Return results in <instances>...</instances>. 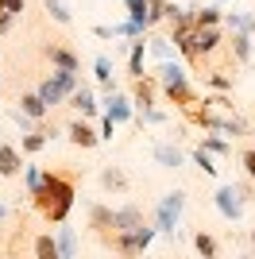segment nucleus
I'll return each instance as SVG.
<instances>
[{
  "mask_svg": "<svg viewBox=\"0 0 255 259\" xmlns=\"http://www.w3.org/2000/svg\"><path fill=\"white\" fill-rule=\"evenodd\" d=\"M74 197H77V170H42V182L31 190V205L35 213H42L47 225H66V217L74 209Z\"/></svg>",
  "mask_w": 255,
  "mask_h": 259,
  "instance_id": "obj_1",
  "label": "nucleus"
},
{
  "mask_svg": "<svg viewBox=\"0 0 255 259\" xmlns=\"http://www.w3.org/2000/svg\"><path fill=\"white\" fill-rule=\"evenodd\" d=\"M151 77L159 81L162 97H166V101H170L174 108H182V112H190V108L197 105V101H201V97H197V89L190 85V77H186V70H182L178 62H170V58H166V62H159V70H155Z\"/></svg>",
  "mask_w": 255,
  "mask_h": 259,
  "instance_id": "obj_2",
  "label": "nucleus"
},
{
  "mask_svg": "<svg viewBox=\"0 0 255 259\" xmlns=\"http://www.w3.org/2000/svg\"><path fill=\"white\" fill-rule=\"evenodd\" d=\"M39 54H42V62L51 66V70L81 74V58H77V51L70 47V39H62V35H42L39 39Z\"/></svg>",
  "mask_w": 255,
  "mask_h": 259,
  "instance_id": "obj_3",
  "label": "nucleus"
},
{
  "mask_svg": "<svg viewBox=\"0 0 255 259\" xmlns=\"http://www.w3.org/2000/svg\"><path fill=\"white\" fill-rule=\"evenodd\" d=\"M151 240H155V225H139V228H132V232H112L105 248H112L120 259H139L151 248Z\"/></svg>",
  "mask_w": 255,
  "mask_h": 259,
  "instance_id": "obj_4",
  "label": "nucleus"
},
{
  "mask_svg": "<svg viewBox=\"0 0 255 259\" xmlns=\"http://www.w3.org/2000/svg\"><path fill=\"white\" fill-rule=\"evenodd\" d=\"M193 66H209L217 58V51L224 47V31L221 27H193Z\"/></svg>",
  "mask_w": 255,
  "mask_h": 259,
  "instance_id": "obj_5",
  "label": "nucleus"
},
{
  "mask_svg": "<svg viewBox=\"0 0 255 259\" xmlns=\"http://www.w3.org/2000/svg\"><path fill=\"white\" fill-rule=\"evenodd\" d=\"M182 205H186V194H182V190H170V194L159 201V209H155V232L174 236V225H178Z\"/></svg>",
  "mask_w": 255,
  "mask_h": 259,
  "instance_id": "obj_6",
  "label": "nucleus"
},
{
  "mask_svg": "<svg viewBox=\"0 0 255 259\" xmlns=\"http://www.w3.org/2000/svg\"><path fill=\"white\" fill-rule=\"evenodd\" d=\"M147 225V213H143V205H136V201H128V205L112 209V232H132V228Z\"/></svg>",
  "mask_w": 255,
  "mask_h": 259,
  "instance_id": "obj_7",
  "label": "nucleus"
},
{
  "mask_svg": "<svg viewBox=\"0 0 255 259\" xmlns=\"http://www.w3.org/2000/svg\"><path fill=\"white\" fill-rule=\"evenodd\" d=\"M66 140L74 143V147H81V151H93L97 143H101V132L93 124H85V120H70L66 124Z\"/></svg>",
  "mask_w": 255,
  "mask_h": 259,
  "instance_id": "obj_8",
  "label": "nucleus"
},
{
  "mask_svg": "<svg viewBox=\"0 0 255 259\" xmlns=\"http://www.w3.org/2000/svg\"><path fill=\"white\" fill-rule=\"evenodd\" d=\"M101 108H105V116L112 120V124H124V120H132V116H136V112H132V101H128V93H120V89L105 93Z\"/></svg>",
  "mask_w": 255,
  "mask_h": 259,
  "instance_id": "obj_9",
  "label": "nucleus"
},
{
  "mask_svg": "<svg viewBox=\"0 0 255 259\" xmlns=\"http://www.w3.org/2000/svg\"><path fill=\"white\" fill-rule=\"evenodd\" d=\"M155 93H159V81H155L151 74L132 77V105L136 108H151L155 105Z\"/></svg>",
  "mask_w": 255,
  "mask_h": 259,
  "instance_id": "obj_10",
  "label": "nucleus"
},
{
  "mask_svg": "<svg viewBox=\"0 0 255 259\" xmlns=\"http://www.w3.org/2000/svg\"><path fill=\"white\" fill-rule=\"evenodd\" d=\"M12 108H20L23 116H31L35 124H42V120L51 116V108H47V105L39 101V93H35V89H20V101H16Z\"/></svg>",
  "mask_w": 255,
  "mask_h": 259,
  "instance_id": "obj_11",
  "label": "nucleus"
},
{
  "mask_svg": "<svg viewBox=\"0 0 255 259\" xmlns=\"http://www.w3.org/2000/svg\"><path fill=\"white\" fill-rule=\"evenodd\" d=\"M89 228H93V236L101 240V244H108V236H112V209L108 205H89Z\"/></svg>",
  "mask_w": 255,
  "mask_h": 259,
  "instance_id": "obj_12",
  "label": "nucleus"
},
{
  "mask_svg": "<svg viewBox=\"0 0 255 259\" xmlns=\"http://www.w3.org/2000/svg\"><path fill=\"white\" fill-rule=\"evenodd\" d=\"M23 174V155L16 143H0V178H20Z\"/></svg>",
  "mask_w": 255,
  "mask_h": 259,
  "instance_id": "obj_13",
  "label": "nucleus"
},
{
  "mask_svg": "<svg viewBox=\"0 0 255 259\" xmlns=\"http://www.w3.org/2000/svg\"><path fill=\"white\" fill-rule=\"evenodd\" d=\"M70 108H77V112H81V120L85 116H97V112H101V101H97V93H93V85H77L74 93H70Z\"/></svg>",
  "mask_w": 255,
  "mask_h": 259,
  "instance_id": "obj_14",
  "label": "nucleus"
},
{
  "mask_svg": "<svg viewBox=\"0 0 255 259\" xmlns=\"http://www.w3.org/2000/svg\"><path fill=\"white\" fill-rule=\"evenodd\" d=\"M212 201H217V209H221V217H224V221H240V217H244V201L236 197V190H232V186H221Z\"/></svg>",
  "mask_w": 255,
  "mask_h": 259,
  "instance_id": "obj_15",
  "label": "nucleus"
},
{
  "mask_svg": "<svg viewBox=\"0 0 255 259\" xmlns=\"http://www.w3.org/2000/svg\"><path fill=\"white\" fill-rule=\"evenodd\" d=\"M31 89H35V93H39V101H42V105H47V108H62L66 101H70V97H66V93H62V89L54 85V77H51V74H42V77H39V81H35Z\"/></svg>",
  "mask_w": 255,
  "mask_h": 259,
  "instance_id": "obj_16",
  "label": "nucleus"
},
{
  "mask_svg": "<svg viewBox=\"0 0 255 259\" xmlns=\"http://www.w3.org/2000/svg\"><path fill=\"white\" fill-rule=\"evenodd\" d=\"M101 190H105V194H128V190H132V178H128L120 166L108 162V166H101Z\"/></svg>",
  "mask_w": 255,
  "mask_h": 259,
  "instance_id": "obj_17",
  "label": "nucleus"
},
{
  "mask_svg": "<svg viewBox=\"0 0 255 259\" xmlns=\"http://www.w3.org/2000/svg\"><path fill=\"white\" fill-rule=\"evenodd\" d=\"M224 47H228V54H232L236 66H247V62H251V35L228 31V35H224Z\"/></svg>",
  "mask_w": 255,
  "mask_h": 259,
  "instance_id": "obj_18",
  "label": "nucleus"
},
{
  "mask_svg": "<svg viewBox=\"0 0 255 259\" xmlns=\"http://www.w3.org/2000/svg\"><path fill=\"white\" fill-rule=\"evenodd\" d=\"M155 162L166 166V170H178L182 162H186V151H182L178 143H155Z\"/></svg>",
  "mask_w": 255,
  "mask_h": 259,
  "instance_id": "obj_19",
  "label": "nucleus"
},
{
  "mask_svg": "<svg viewBox=\"0 0 255 259\" xmlns=\"http://www.w3.org/2000/svg\"><path fill=\"white\" fill-rule=\"evenodd\" d=\"M112 74H116V70H112V58H108V54H97L93 58V77L101 81V93H112V89H116Z\"/></svg>",
  "mask_w": 255,
  "mask_h": 259,
  "instance_id": "obj_20",
  "label": "nucleus"
},
{
  "mask_svg": "<svg viewBox=\"0 0 255 259\" xmlns=\"http://www.w3.org/2000/svg\"><path fill=\"white\" fill-rule=\"evenodd\" d=\"M190 16H193V27H221L224 23V12L217 8V4H197V8H190Z\"/></svg>",
  "mask_w": 255,
  "mask_h": 259,
  "instance_id": "obj_21",
  "label": "nucleus"
},
{
  "mask_svg": "<svg viewBox=\"0 0 255 259\" xmlns=\"http://www.w3.org/2000/svg\"><path fill=\"white\" fill-rule=\"evenodd\" d=\"M193 248H197V255H201V259H221V244H217V236L205 232V228L193 232Z\"/></svg>",
  "mask_w": 255,
  "mask_h": 259,
  "instance_id": "obj_22",
  "label": "nucleus"
},
{
  "mask_svg": "<svg viewBox=\"0 0 255 259\" xmlns=\"http://www.w3.org/2000/svg\"><path fill=\"white\" fill-rule=\"evenodd\" d=\"M143 58H147V43L132 39V47H128V77H143Z\"/></svg>",
  "mask_w": 255,
  "mask_h": 259,
  "instance_id": "obj_23",
  "label": "nucleus"
},
{
  "mask_svg": "<svg viewBox=\"0 0 255 259\" xmlns=\"http://www.w3.org/2000/svg\"><path fill=\"white\" fill-rule=\"evenodd\" d=\"M31 259H58V240L51 232H39L31 240Z\"/></svg>",
  "mask_w": 255,
  "mask_h": 259,
  "instance_id": "obj_24",
  "label": "nucleus"
},
{
  "mask_svg": "<svg viewBox=\"0 0 255 259\" xmlns=\"http://www.w3.org/2000/svg\"><path fill=\"white\" fill-rule=\"evenodd\" d=\"M224 23H228V31L255 35V12H224Z\"/></svg>",
  "mask_w": 255,
  "mask_h": 259,
  "instance_id": "obj_25",
  "label": "nucleus"
},
{
  "mask_svg": "<svg viewBox=\"0 0 255 259\" xmlns=\"http://www.w3.org/2000/svg\"><path fill=\"white\" fill-rule=\"evenodd\" d=\"M58 259H77V232L74 228H58Z\"/></svg>",
  "mask_w": 255,
  "mask_h": 259,
  "instance_id": "obj_26",
  "label": "nucleus"
},
{
  "mask_svg": "<svg viewBox=\"0 0 255 259\" xmlns=\"http://www.w3.org/2000/svg\"><path fill=\"white\" fill-rule=\"evenodd\" d=\"M42 8H47V16H51L54 23H62V27H70V23H74V12L66 8L62 0H42Z\"/></svg>",
  "mask_w": 255,
  "mask_h": 259,
  "instance_id": "obj_27",
  "label": "nucleus"
},
{
  "mask_svg": "<svg viewBox=\"0 0 255 259\" xmlns=\"http://www.w3.org/2000/svg\"><path fill=\"white\" fill-rule=\"evenodd\" d=\"M162 20H170V0H147V31Z\"/></svg>",
  "mask_w": 255,
  "mask_h": 259,
  "instance_id": "obj_28",
  "label": "nucleus"
},
{
  "mask_svg": "<svg viewBox=\"0 0 255 259\" xmlns=\"http://www.w3.org/2000/svg\"><path fill=\"white\" fill-rule=\"evenodd\" d=\"M166 112H162V108H155V105H151V108H136V124H139V128H147V124H166Z\"/></svg>",
  "mask_w": 255,
  "mask_h": 259,
  "instance_id": "obj_29",
  "label": "nucleus"
},
{
  "mask_svg": "<svg viewBox=\"0 0 255 259\" xmlns=\"http://www.w3.org/2000/svg\"><path fill=\"white\" fill-rule=\"evenodd\" d=\"M205 85H212L217 93H228V89L236 85V77L224 74V70H209V74H205Z\"/></svg>",
  "mask_w": 255,
  "mask_h": 259,
  "instance_id": "obj_30",
  "label": "nucleus"
},
{
  "mask_svg": "<svg viewBox=\"0 0 255 259\" xmlns=\"http://www.w3.org/2000/svg\"><path fill=\"white\" fill-rule=\"evenodd\" d=\"M205 155H228L232 151V143L228 140H221V136H201V143H197Z\"/></svg>",
  "mask_w": 255,
  "mask_h": 259,
  "instance_id": "obj_31",
  "label": "nucleus"
},
{
  "mask_svg": "<svg viewBox=\"0 0 255 259\" xmlns=\"http://www.w3.org/2000/svg\"><path fill=\"white\" fill-rule=\"evenodd\" d=\"M124 12H128V20L147 27V0H124Z\"/></svg>",
  "mask_w": 255,
  "mask_h": 259,
  "instance_id": "obj_32",
  "label": "nucleus"
},
{
  "mask_svg": "<svg viewBox=\"0 0 255 259\" xmlns=\"http://www.w3.org/2000/svg\"><path fill=\"white\" fill-rule=\"evenodd\" d=\"M143 43H147V51L155 54L159 62H166V58H170V39H162V35H155V39H143Z\"/></svg>",
  "mask_w": 255,
  "mask_h": 259,
  "instance_id": "obj_33",
  "label": "nucleus"
},
{
  "mask_svg": "<svg viewBox=\"0 0 255 259\" xmlns=\"http://www.w3.org/2000/svg\"><path fill=\"white\" fill-rule=\"evenodd\" d=\"M240 162H244L247 182H255V147H240Z\"/></svg>",
  "mask_w": 255,
  "mask_h": 259,
  "instance_id": "obj_34",
  "label": "nucleus"
},
{
  "mask_svg": "<svg viewBox=\"0 0 255 259\" xmlns=\"http://www.w3.org/2000/svg\"><path fill=\"white\" fill-rule=\"evenodd\" d=\"M193 162H197L205 174H217V166H212V155H205L201 147H193Z\"/></svg>",
  "mask_w": 255,
  "mask_h": 259,
  "instance_id": "obj_35",
  "label": "nucleus"
},
{
  "mask_svg": "<svg viewBox=\"0 0 255 259\" xmlns=\"http://www.w3.org/2000/svg\"><path fill=\"white\" fill-rule=\"evenodd\" d=\"M8 205H4V201H0V251H4V236H8V232H12V225H8Z\"/></svg>",
  "mask_w": 255,
  "mask_h": 259,
  "instance_id": "obj_36",
  "label": "nucleus"
},
{
  "mask_svg": "<svg viewBox=\"0 0 255 259\" xmlns=\"http://www.w3.org/2000/svg\"><path fill=\"white\" fill-rule=\"evenodd\" d=\"M23 178H27V194H31L35 186L42 182V170H39V166H23Z\"/></svg>",
  "mask_w": 255,
  "mask_h": 259,
  "instance_id": "obj_37",
  "label": "nucleus"
},
{
  "mask_svg": "<svg viewBox=\"0 0 255 259\" xmlns=\"http://www.w3.org/2000/svg\"><path fill=\"white\" fill-rule=\"evenodd\" d=\"M0 4H4V12H8V16H16V20H20V12H23V4H27V0H0Z\"/></svg>",
  "mask_w": 255,
  "mask_h": 259,
  "instance_id": "obj_38",
  "label": "nucleus"
},
{
  "mask_svg": "<svg viewBox=\"0 0 255 259\" xmlns=\"http://www.w3.org/2000/svg\"><path fill=\"white\" fill-rule=\"evenodd\" d=\"M93 35H97V39H116V35H112V23H97Z\"/></svg>",
  "mask_w": 255,
  "mask_h": 259,
  "instance_id": "obj_39",
  "label": "nucleus"
},
{
  "mask_svg": "<svg viewBox=\"0 0 255 259\" xmlns=\"http://www.w3.org/2000/svg\"><path fill=\"white\" fill-rule=\"evenodd\" d=\"M112 132H116V124H112V120H101V140H112Z\"/></svg>",
  "mask_w": 255,
  "mask_h": 259,
  "instance_id": "obj_40",
  "label": "nucleus"
},
{
  "mask_svg": "<svg viewBox=\"0 0 255 259\" xmlns=\"http://www.w3.org/2000/svg\"><path fill=\"white\" fill-rule=\"evenodd\" d=\"M4 259H23V255H20V251H4Z\"/></svg>",
  "mask_w": 255,
  "mask_h": 259,
  "instance_id": "obj_41",
  "label": "nucleus"
},
{
  "mask_svg": "<svg viewBox=\"0 0 255 259\" xmlns=\"http://www.w3.org/2000/svg\"><path fill=\"white\" fill-rule=\"evenodd\" d=\"M247 244H251V251H255V228H251V232H247Z\"/></svg>",
  "mask_w": 255,
  "mask_h": 259,
  "instance_id": "obj_42",
  "label": "nucleus"
},
{
  "mask_svg": "<svg viewBox=\"0 0 255 259\" xmlns=\"http://www.w3.org/2000/svg\"><path fill=\"white\" fill-rule=\"evenodd\" d=\"M240 259H255V255H240Z\"/></svg>",
  "mask_w": 255,
  "mask_h": 259,
  "instance_id": "obj_43",
  "label": "nucleus"
},
{
  "mask_svg": "<svg viewBox=\"0 0 255 259\" xmlns=\"http://www.w3.org/2000/svg\"><path fill=\"white\" fill-rule=\"evenodd\" d=\"M170 259H178V255H170Z\"/></svg>",
  "mask_w": 255,
  "mask_h": 259,
  "instance_id": "obj_44",
  "label": "nucleus"
},
{
  "mask_svg": "<svg viewBox=\"0 0 255 259\" xmlns=\"http://www.w3.org/2000/svg\"><path fill=\"white\" fill-rule=\"evenodd\" d=\"M251 136H255V128H251Z\"/></svg>",
  "mask_w": 255,
  "mask_h": 259,
  "instance_id": "obj_45",
  "label": "nucleus"
},
{
  "mask_svg": "<svg viewBox=\"0 0 255 259\" xmlns=\"http://www.w3.org/2000/svg\"><path fill=\"white\" fill-rule=\"evenodd\" d=\"M0 143H4V140H0Z\"/></svg>",
  "mask_w": 255,
  "mask_h": 259,
  "instance_id": "obj_46",
  "label": "nucleus"
}]
</instances>
